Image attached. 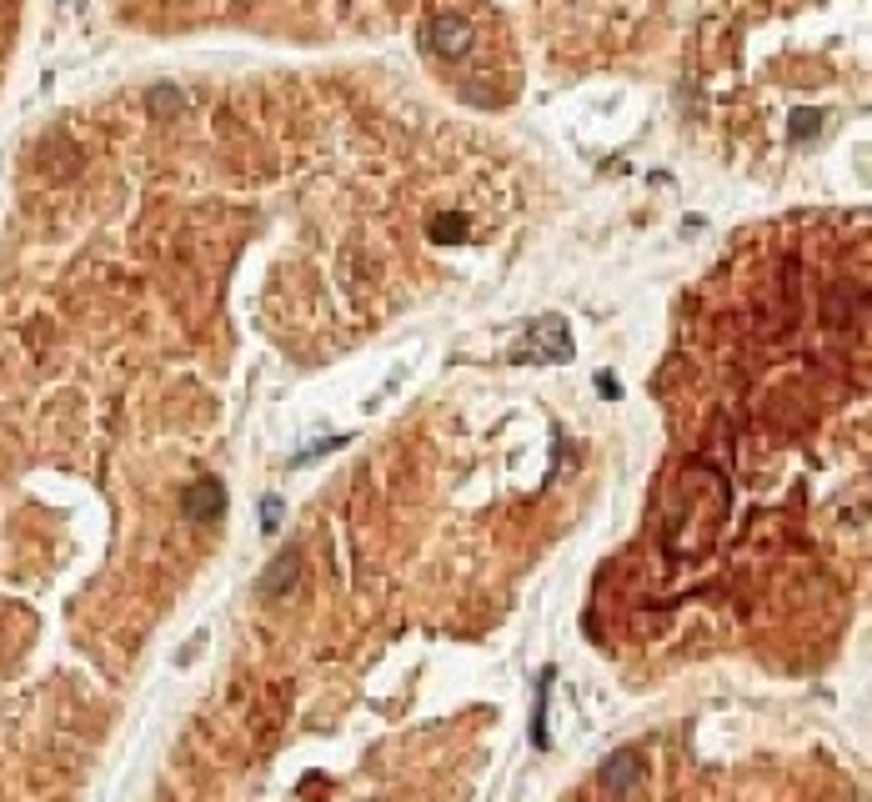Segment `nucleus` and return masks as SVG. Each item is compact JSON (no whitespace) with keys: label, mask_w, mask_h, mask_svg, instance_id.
Instances as JSON below:
<instances>
[{"label":"nucleus","mask_w":872,"mask_h":802,"mask_svg":"<svg viewBox=\"0 0 872 802\" xmlns=\"http://www.w3.org/2000/svg\"><path fill=\"white\" fill-rule=\"evenodd\" d=\"M642 772H647V762H642V752L637 747H622V752H612L607 762H602V787L612 792V797H627L637 782H642Z\"/></svg>","instance_id":"f03ea898"},{"label":"nucleus","mask_w":872,"mask_h":802,"mask_svg":"<svg viewBox=\"0 0 872 802\" xmlns=\"http://www.w3.org/2000/svg\"><path fill=\"white\" fill-rule=\"evenodd\" d=\"M151 101H156V116H176V111H181V91L156 86V91H151Z\"/></svg>","instance_id":"6e6552de"},{"label":"nucleus","mask_w":872,"mask_h":802,"mask_svg":"<svg viewBox=\"0 0 872 802\" xmlns=\"http://www.w3.org/2000/svg\"><path fill=\"white\" fill-rule=\"evenodd\" d=\"M261 527H266V532L281 527V497H266V502H261Z\"/></svg>","instance_id":"1a4fd4ad"},{"label":"nucleus","mask_w":872,"mask_h":802,"mask_svg":"<svg viewBox=\"0 0 872 802\" xmlns=\"http://www.w3.org/2000/svg\"><path fill=\"white\" fill-rule=\"evenodd\" d=\"M181 512H186V522H221V517H226V487H221L216 477L191 482V487L181 492Z\"/></svg>","instance_id":"f257e3e1"},{"label":"nucleus","mask_w":872,"mask_h":802,"mask_svg":"<svg viewBox=\"0 0 872 802\" xmlns=\"http://www.w3.org/2000/svg\"><path fill=\"white\" fill-rule=\"evenodd\" d=\"M296 577H301V552H296V547H286V552H281V557H276V562L261 572V582H256V587H261V597H266V602H281V597L296 587Z\"/></svg>","instance_id":"20e7f679"},{"label":"nucleus","mask_w":872,"mask_h":802,"mask_svg":"<svg viewBox=\"0 0 872 802\" xmlns=\"http://www.w3.org/2000/svg\"><path fill=\"white\" fill-rule=\"evenodd\" d=\"M431 241H467V216H436Z\"/></svg>","instance_id":"0eeeda50"},{"label":"nucleus","mask_w":872,"mask_h":802,"mask_svg":"<svg viewBox=\"0 0 872 802\" xmlns=\"http://www.w3.org/2000/svg\"><path fill=\"white\" fill-rule=\"evenodd\" d=\"M426 46H431V56L457 61V56H467V51H472V26H467V21H457V16H442V21H431Z\"/></svg>","instance_id":"7ed1b4c3"},{"label":"nucleus","mask_w":872,"mask_h":802,"mask_svg":"<svg viewBox=\"0 0 872 802\" xmlns=\"http://www.w3.org/2000/svg\"><path fill=\"white\" fill-rule=\"evenodd\" d=\"M552 677H557V672L547 667V672H542V682H537V717H532V742H537V747H547V742H552V737H547V697H552Z\"/></svg>","instance_id":"423d86ee"},{"label":"nucleus","mask_w":872,"mask_h":802,"mask_svg":"<svg viewBox=\"0 0 872 802\" xmlns=\"http://www.w3.org/2000/svg\"><path fill=\"white\" fill-rule=\"evenodd\" d=\"M532 336L542 341V356H552V361H562V356L572 351V336H567V321H562V316H542V321L532 326Z\"/></svg>","instance_id":"39448f33"}]
</instances>
